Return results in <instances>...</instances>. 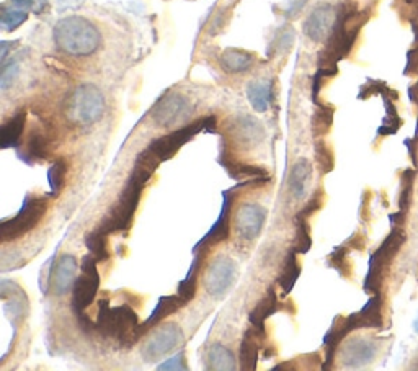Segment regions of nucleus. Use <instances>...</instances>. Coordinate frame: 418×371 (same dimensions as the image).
Returning <instances> with one entry per match:
<instances>
[{
    "label": "nucleus",
    "instance_id": "obj_1",
    "mask_svg": "<svg viewBox=\"0 0 418 371\" xmlns=\"http://www.w3.org/2000/svg\"><path fill=\"white\" fill-rule=\"evenodd\" d=\"M54 41L64 53L88 56L99 49L101 36L92 22L82 17H67L54 26Z\"/></svg>",
    "mask_w": 418,
    "mask_h": 371
},
{
    "label": "nucleus",
    "instance_id": "obj_2",
    "mask_svg": "<svg viewBox=\"0 0 418 371\" xmlns=\"http://www.w3.org/2000/svg\"><path fill=\"white\" fill-rule=\"evenodd\" d=\"M95 327L105 337H115L123 347H133L142 337V324H139L137 314L129 306L110 308L108 299H103L99 308Z\"/></svg>",
    "mask_w": 418,
    "mask_h": 371
},
{
    "label": "nucleus",
    "instance_id": "obj_3",
    "mask_svg": "<svg viewBox=\"0 0 418 371\" xmlns=\"http://www.w3.org/2000/svg\"><path fill=\"white\" fill-rule=\"evenodd\" d=\"M105 111V99L94 85H81L72 92L66 104V117L78 126L99 122Z\"/></svg>",
    "mask_w": 418,
    "mask_h": 371
},
{
    "label": "nucleus",
    "instance_id": "obj_4",
    "mask_svg": "<svg viewBox=\"0 0 418 371\" xmlns=\"http://www.w3.org/2000/svg\"><path fill=\"white\" fill-rule=\"evenodd\" d=\"M144 185L136 182V180L129 179V182L122 192L118 203L113 206V210L110 211V215L105 217L101 222L100 231L103 234H111L116 231H128V227L131 226L133 216L137 210L139 199H141Z\"/></svg>",
    "mask_w": 418,
    "mask_h": 371
},
{
    "label": "nucleus",
    "instance_id": "obj_5",
    "mask_svg": "<svg viewBox=\"0 0 418 371\" xmlns=\"http://www.w3.org/2000/svg\"><path fill=\"white\" fill-rule=\"evenodd\" d=\"M406 242V233L402 229H394L387 239L384 240L383 245L371 255L369 261V272L365 280V291L368 293L378 295L381 290V283H383V272L384 267L392 261V257L399 252L402 244Z\"/></svg>",
    "mask_w": 418,
    "mask_h": 371
},
{
    "label": "nucleus",
    "instance_id": "obj_6",
    "mask_svg": "<svg viewBox=\"0 0 418 371\" xmlns=\"http://www.w3.org/2000/svg\"><path fill=\"white\" fill-rule=\"evenodd\" d=\"M46 208H48V201H46V199L26 197L25 201H23L22 210L18 211V215L13 217V220L3 221L2 224H0V236H2L3 242L20 238V236L28 233V231L33 229L40 222L41 217H43Z\"/></svg>",
    "mask_w": 418,
    "mask_h": 371
},
{
    "label": "nucleus",
    "instance_id": "obj_7",
    "mask_svg": "<svg viewBox=\"0 0 418 371\" xmlns=\"http://www.w3.org/2000/svg\"><path fill=\"white\" fill-rule=\"evenodd\" d=\"M82 273L77 277L72 288V306L76 313H83V309L92 304L97 291L100 288V277L97 272V261L94 255H87L82 261Z\"/></svg>",
    "mask_w": 418,
    "mask_h": 371
},
{
    "label": "nucleus",
    "instance_id": "obj_8",
    "mask_svg": "<svg viewBox=\"0 0 418 371\" xmlns=\"http://www.w3.org/2000/svg\"><path fill=\"white\" fill-rule=\"evenodd\" d=\"M192 113V104L180 94H167L154 105L151 115L157 126L170 128L187 119Z\"/></svg>",
    "mask_w": 418,
    "mask_h": 371
},
{
    "label": "nucleus",
    "instance_id": "obj_9",
    "mask_svg": "<svg viewBox=\"0 0 418 371\" xmlns=\"http://www.w3.org/2000/svg\"><path fill=\"white\" fill-rule=\"evenodd\" d=\"M183 340V332L176 324H167L157 329L151 337L147 338L142 349V358L152 363V361L159 360L160 356L169 354L175 347H178L180 342Z\"/></svg>",
    "mask_w": 418,
    "mask_h": 371
},
{
    "label": "nucleus",
    "instance_id": "obj_10",
    "mask_svg": "<svg viewBox=\"0 0 418 371\" xmlns=\"http://www.w3.org/2000/svg\"><path fill=\"white\" fill-rule=\"evenodd\" d=\"M237 277V267L229 257H217L204 273V286L215 298H221L231 288Z\"/></svg>",
    "mask_w": 418,
    "mask_h": 371
},
{
    "label": "nucleus",
    "instance_id": "obj_11",
    "mask_svg": "<svg viewBox=\"0 0 418 371\" xmlns=\"http://www.w3.org/2000/svg\"><path fill=\"white\" fill-rule=\"evenodd\" d=\"M201 129H204V118L199 119L197 123L190 124V126L176 129V131L167 134L164 138L154 139V141L149 145V149L154 152L162 162H165L169 160L170 157H174L175 152L183 145H187L190 139H192L194 134L201 131Z\"/></svg>",
    "mask_w": 418,
    "mask_h": 371
},
{
    "label": "nucleus",
    "instance_id": "obj_12",
    "mask_svg": "<svg viewBox=\"0 0 418 371\" xmlns=\"http://www.w3.org/2000/svg\"><path fill=\"white\" fill-rule=\"evenodd\" d=\"M337 13L331 6H319L304 23V33L314 41H325L332 35Z\"/></svg>",
    "mask_w": 418,
    "mask_h": 371
},
{
    "label": "nucleus",
    "instance_id": "obj_13",
    "mask_svg": "<svg viewBox=\"0 0 418 371\" xmlns=\"http://www.w3.org/2000/svg\"><path fill=\"white\" fill-rule=\"evenodd\" d=\"M265 210L258 205H242L235 215V231L245 240L258 238L265 224Z\"/></svg>",
    "mask_w": 418,
    "mask_h": 371
},
{
    "label": "nucleus",
    "instance_id": "obj_14",
    "mask_svg": "<svg viewBox=\"0 0 418 371\" xmlns=\"http://www.w3.org/2000/svg\"><path fill=\"white\" fill-rule=\"evenodd\" d=\"M381 306H383V299L381 295H374V298H371L363 309L360 313L351 314V316L345 318V324L348 331H355L360 327H383V316H381Z\"/></svg>",
    "mask_w": 418,
    "mask_h": 371
},
{
    "label": "nucleus",
    "instance_id": "obj_15",
    "mask_svg": "<svg viewBox=\"0 0 418 371\" xmlns=\"http://www.w3.org/2000/svg\"><path fill=\"white\" fill-rule=\"evenodd\" d=\"M77 262L72 255H64L54 270V280L51 281L56 296H64L74 288L77 280Z\"/></svg>",
    "mask_w": 418,
    "mask_h": 371
},
{
    "label": "nucleus",
    "instance_id": "obj_16",
    "mask_svg": "<svg viewBox=\"0 0 418 371\" xmlns=\"http://www.w3.org/2000/svg\"><path fill=\"white\" fill-rule=\"evenodd\" d=\"M222 199H224V203H222L219 217H217L215 226L209 229V233L204 236V238L197 244V247H194V252H197L198 249L204 247V245L219 244V242H222V240H226L227 236H229V210H231L229 193H227V192L222 193Z\"/></svg>",
    "mask_w": 418,
    "mask_h": 371
},
{
    "label": "nucleus",
    "instance_id": "obj_17",
    "mask_svg": "<svg viewBox=\"0 0 418 371\" xmlns=\"http://www.w3.org/2000/svg\"><path fill=\"white\" fill-rule=\"evenodd\" d=\"M265 332L258 331V329H252V331L247 332V336L242 340V345H240V356H239V363L242 370H255L257 368V360H258V347L260 342L263 340Z\"/></svg>",
    "mask_w": 418,
    "mask_h": 371
},
{
    "label": "nucleus",
    "instance_id": "obj_18",
    "mask_svg": "<svg viewBox=\"0 0 418 371\" xmlns=\"http://www.w3.org/2000/svg\"><path fill=\"white\" fill-rule=\"evenodd\" d=\"M376 347L368 340H353L343 352V361L346 366H360L369 363L374 358Z\"/></svg>",
    "mask_w": 418,
    "mask_h": 371
},
{
    "label": "nucleus",
    "instance_id": "obj_19",
    "mask_svg": "<svg viewBox=\"0 0 418 371\" xmlns=\"http://www.w3.org/2000/svg\"><path fill=\"white\" fill-rule=\"evenodd\" d=\"M160 159L157 157L154 152H152L151 149L142 151L141 154L137 156L136 162H134V169H133V174H131V179L136 180V182L146 185L147 180L152 177V174L156 172L157 167L160 165Z\"/></svg>",
    "mask_w": 418,
    "mask_h": 371
},
{
    "label": "nucleus",
    "instance_id": "obj_20",
    "mask_svg": "<svg viewBox=\"0 0 418 371\" xmlns=\"http://www.w3.org/2000/svg\"><path fill=\"white\" fill-rule=\"evenodd\" d=\"M26 154V157L23 160L28 162V164H33L35 160H43L48 157L49 154V145H48V139L41 131H31L30 136L26 139V145H25V151L18 152V156Z\"/></svg>",
    "mask_w": 418,
    "mask_h": 371
},
{
    "label": "nucleus",
    "instance_id": "obj_21",
    "mask_svg": "<svg viewBox=\"0 0 418 371\" xmlns=\"http://www.w3.org/2000/svg\"><path fill=\"white\" fill-rule=\"evenodd\" d=\"M182 306H185V301L180 298V296H162V298L159 299V303H157V306H156V309L152 311L151 318H149L147 321L142 324L144 331H147L149 327L159 324L162 319L170 316V314L176 313V311L182 308Z\"/></svg>",
    "mask_w": 418,
    "mask_h": 371
},
{
    "label": "nucleus",
    "instance_id": "obj_22",
    "mask_svg": "<svg viewBox=\"0 0 418 371\" xmlns=\"http://www.w3.org/2000/svg\"><path fill=\"white\" fill-rule=\"evenodd\" d=\"M249 101L257 111H267L271 104V82L270 81H255L247 87Z\"/></svg>",
    "mask_w": 418,
    "mask_h": 371
},
{
    "label": "nucleus",
    "instance_id": "obj_23",
    "mask_svg": "<svg viewBox=\"0 0 418 371\" xmlns=\"http://www.w3.org/2000/svg\"><path fill=\"white\" fill-rule=\"evenodd\" d=\"M235 134L237 138H239V142H242L244 146L252 147L255 145H258L260 139L263 136V131L257 119L244 117L235 122Z\"/></svg>",
    "mask_w": 418,
    "mask_h": 371
},
{
    "label": "nucleus",
    "instance_id": "obj_24",
    "mask_svg": "<svg viewBox=\"0 0 418 371\" xmlns=\"http://www.w3.org/2000/svg\"><path fill=\"white\" fill-rule=\"evenodd\" d=\"M25 123H26V113H17L10 122L6 123L0 129V145H2L3 149L7 147H13L18 146V141H20L23 129H25Z\"/></svg>",
    "mask_w": 418,
    "mask_h": 371
},
{
    "label": "nucleus",
    "instance_id": "obj_25",
    "mask_svg": "<svg viewBox=\"0 0 418 371\" xmlns=\"http://www.w3.org/2000/svg\"><path fill=\"white\" fill-rule=\"evenodd\" d=\"M221 64L229 72H244L253 64V56L240 49H227L221 56Z\"/></svg>",
    "mask_w": 418,
    "mask_h": 371
},
{
    "label": "nucleus",
    "instance_id": "obj_26",
    "mask_svg": "<svg viewBox=\"0 0 418 371\" xmlns=\"http://www.w3.org/2000/svg\"><path fill=\"white\" fill-rule=\"evenodd\" d=\"M208 368L209 370H234L235 358L232 352L219 344L209 347L208 350Z\"/></svg>",
    "mask_w": 418,
    "mask_h": 371
},
{
    "label": "nucleus",
    "instance_id": "obj_27",
    "mask_svg": "<svg viewBox=\"0 0 418 371\" xmlns=\"http://www.w3.org/2000/svg\"><path fill=\"white\" fill-rule=\"evenodd\" d=\"M276 308H278L276 293H275V290L271 288L270 291H268V295L265 296L262 303H260L257 308H255L252 313H250V322L253 324L255 329H258V331L265 332V326H263L265 319L270 318L271 314L276 311Z\"/></svg>",
    "mask_w": 418,
    "mask_h": 371
},
{
    "label": "nucleus",
    "instance_id": "obj_28",
    "mask_svg": "<svg viewBox=\"0 0 418 371\" xmlns=\"http://www.w3.org/2000/svg\"><path fill=\"white\" fill-rule=\"evenodd\" d=\"M310 175V164L309 160L301 159L292 169L291 177H290V188L291 192L294 193L296 198H301L304 195V188L306 183H308V179Z\"/></svg>",
    "mask_w": 418,
    "mask_h": 371
},
{
    "label": "nucleus",
    "instance_id": "obj_29",
    "mask_svg": "<svg viewBox=\"0 0 418 371\" xmlns=\"http://www.w3.org/2000/svg\"><path fill=\"white\" fill-rule=\"evenodd\" d=\"M296 254V250H291L290 255H287L285 270H283V275L280 278V285L281 288L285 290V293H290L292 286H294V283L297 281V278L301 275V267L299 263H297Z\"/></svg>",
    "mask_w": 418,
    "mask_h": 371
},
{
    "label": "nucleus",
    "instance_id": "obj_30",
    "mask_svg": "<svg viewBox=\"0 0 418 371\" xmlns=\"http://www.w3.org/2000/svg\"><path fill=\"white\" fill-rule=\"evenodd\" d=\"M106 234L101 233V231H94L85 238V244L90 254L94 255V258L97 262H103L110 257L108 249H106Z\"/></svg>",
    "mask_w": 418,
    "mask_h": 371
},
{
    "label": "nucleus",
    "instance_id": "obj_31",
    "mask_svg": "<svg viewBox=\"0 0 418 371\" xmlns=\"http://www.w3.org/2000/svg\"><path fill=\"white\" fill-rule=\"evenodd\" d=\"M199 262H201V258L199 257L194 258L192 267H190L187 278H185V280L180 283V286H178V296L185 301V303L192 301L194 293H197V275H198Z\"/></svg>",
    "mask_w": 418,
    "mask_h": 371
},
{
    "label": "nucleus",
    "instance_id": "obj_32",
    "mask_svg": "<svg viewBox=\"0 0 418 371\" xmlns=\"http://www.w3.org/2000/svg\"><path fill=\"white\" fill-rule=\"evenodd\" d=\"M333 122V110L331 106L320 105L319 110L315 111L312 124H314V134L315 136H322L331 129V124Z\"/></svg>",
    "mask_w": 418,
    "mask_h": 371
},
{
    "label": "nucleus",
    "instance_id": "obj_33",
    "mask_svg": "<svg viewBox=\"0 0 418 371\" xmlns=\"http://www.w3.org/2000/svg\"><path fill=\"white\" fill-rule=\"evenodd\" d=\"M64 177H66V160L58 159L53 162V165H51L48 170V180L53 195H58L59 190L62 188Z\"/></svg>",
    "mask_w": 418,
    "mask_h": 371
},
{
    "label": "nucleus",
    "instance_id": "obj_34",
    "mask_svg": "<svg viewBox=\"0 0 418 371\" xmlns=\"http://www.w3.org/2000/svg\"><path fill=\"white\" fill-rule=\"evenodd\" d=\"M28 18V13L23 10H7V8H3L2 10V18H0V25L6 31H13L17 30L18 26L22 25V23H25Z\"/></svg>",
    "mask_w": 418,
    "mask_h": 371
},
{
    "label": "nucleus",
    "instance_id": "obj_35",
    "mask_svg": "<svg viewBox=\"0 0 418 371\" xmlns=\"http://www.w3.org/2000/svg\"><path fill=\"white\" fill-rule=\"evenodd\" d=\"M312 245V239L309 234V226L308 220H299V229H297V240L294 250L299 254H306Z\"/></svg>",
    "mask_w": 418,
    "mask_h": 371
},
{
    "label": "nucleus",
    "instance_id": "obj_36",
    "mask_svg": "<svg viewBox=\"0 0 418 371\" xmlns=\"http://www.w3.org/2000/svg\"><path fill=\"white\" fill-rule=\"evenodd\" d=\"M315 159H317L322 172H331L333 169V157L328 147L324 145V141H317V145H315Z\"/></svg>",
    "mask_w": 418,
    "mask_h": 371
},
{
    "label": "nucleus",
    "instance_id": "obj_37",
    "mask_svg": "<svg viewBox=\"0 0 418 371\" xmlns=\"http://www.w3.org/2000/svg\"><path fill=\"white\" fill-rule=\"evenodd\" d=\"M331 265L335 267L337 270L342 273V275H348L350 267H348V263H346V247L345 245L333 250V254L331 255Z\"/></svg>",
    "mask_w": 418,
    "mask_h": 371
},
{
    "label": "nucleus",
    "instance_id": "obj_38",
    "mask_svg": "<svg viewBox=\"0 0 418 371\" xmlns=\"http://www.w3.org/2000/svg\"><path fill=\"white\" fill-rule=\"evenodd\" d=\"M17 72H18L17 63H10L8 66H3L2 76H0V87H2V90H7L8 87H10V83L15 81Z\"/></svg>",
    "mask_w": 418,
    "mask_h": 371
},
{
    "label": "nucleus",
    "instance_id": "obj_39",
    "mask_svg": "<svg viewBox=\"0 0 418 371\" xmlns=\"http://www.w3.org/2000/svg\"><path fill=\"white\" fill-rule=\"evenodd\" d=\"M12 3L23 10H33L36 13L44 12V8L48 7V0H12Z\"/></svg>",
    "mask_w": 418,
    "mask_h": 371
},
{
    "label": "nucleus",
    "instance_id": "obj_40",
    "mask_svg": "<svg viewBox=\"0 0 418 371\" xmlns=\"http://www.w3.org/2000/svg\"><path fill=\"white\" fill-rule=\"evenodd\" d=\"M412 188L413 182H402V190L399 193V210L406 211L410 206V198H412Z\"/></svg>",
    "mask_w": 418,
    "mask_h": 371
},
{
    "label": "nucleus",
    "instance_id": "obj_41",
    "mask_svg": "<svg viewBox=\"0 0 418 371\" xmlns=\"http://www.w3.org/2000/svg\"><path fill=\"white\" fill-rule=\"evenodd\" d=\"M159 370H187V365H185V356H183V354L175 355L174 358L167 360L164 365H159Z\"/></svg>",
    "mask_w": 418,
    "mask_h": 371
},
{
    "label": "nucleus",
    "instance_id": "obj_42",
    "mask_svg": "<svg viewBox=\"0 0 418 371\" xmlns=\"http://www.w3.org/2000/svg\"><path fill=\"white\" fill-rule=\"evenodd\" d=\"M418 72V48H412L407 54V67L406 74Z\"/></svg>",
    "mask_w": 418,
    "mask_h": 371
},
{
    "label": "nucleus",
    "instance_id": "obj_43",
    "mask_svg": "<svg viewBox=\"0 0 418 371\" xmlns=\"http://www.w3.org/2000/svg\"><path fill=\"white\" fill-rule=\"evenodd\" d=\"M320 206H322V199H320V197L314 198L312 201H310L309 205L304 208L303 213H299V216H297V220H308V217H309L310 215H312L314 211H317Z\"/></svg>",
    "mask_w": 418,
    "mask_h": 371
},
{
    "label": "nucleus",
    "instance_id": "obj_44",
    "mask_svg": "<svg viewBox=\"0 0 418 371\" xmlns=\"http://www.w3.org/2000/svg\"><path fill=\"white\" fill-rule=\"evenodd\" d=\"M306 3H308V0H291L290 7L286 8V17H290V18L296 17L297 13L303 10Z\"/></svg>",
    "mask_w": 418,
    "mask_h": 371
},
{
    "label": "nucleus",
    "instance_id": "obj_45",
    "mask_svg": "<svg viewBox=\"0 0 418 371\" xmlns=\"http://www.w3.org/2000/svg\"><path fill=\"white\" fill-rule=\"evenodd\" d=\"M292 38H294V33H292V31L290 30V31H285V33H283L280 38L276 40V44H278V49L280 51H285V49H287L290 48V44L292 43Z\"/></svg>",
    "mask_w": 418,
    "mask_h": 371
},
{
    "label": "nucleus",
    "instance_id": "obj_46",
    "mask_svg": "<svg viewBox=\"0 0 418 371\" xmlns=\"http://www.w3.org/2000/svg\"><path fill=\"white\" fill-rule=\"evenodd\" d=\"M406 146L408 147V152H410V157L413 160V167H417L418 165V160H417V138L407 139Z\"/></svg>",
    "mask_w": 418,
    "mask_h": 371
},
{
    "label": "nucleus",
    "instance_id": "obj_47",
    "mask_svg": "<svg viewBox=\"0 0 418 371\" xmlns=\"http://www.w3.org/2000/svg\"><path fill=\"white\" fill-rule=\"evenodd\" d=\"M348 244H353L351 247H355V249H363L365 247V239L361 238L360 234H356V236H353V238L348 240Z\"/></svg>",
    "mask_w": 418,
    "mask_h": 371
},
{
    "label": "nucleus",
    "instance_id": "obj_48",
    "mask_svg": "<svg viewBox=\"0 0 418 371\" xmlns=\"http://www.w3.org/2000/svg\"><path fill=\"white\" fill-rule=\"evenodd\" d=\"M403 220H406V211H399V213H394V215H391V222H392V224L402 226L403 224Z\"/></svg>",
    "mask_w": 418,
    "mask_h": 371
},
{
    "label": "nucleus",
    "instance_id": "obj_49",
    "mask_svg": "<svg viewBox=\"0 0 418 371\" xmlns=\"http://www.w3.org/2000/svg\"><path fill=\"white\" fill-rule=\"evenodd\" d=\"M408 97H410V100L413 101V104L418 105V82L415 83V85L410 87V90H408Z\"/></svg>",
    "mask_w": 418,
    "mask_h": 371
},
{
    "label": "nucleus",
    "instance_id": "obj_50",
    "mask_svg": "<svg viewBox=\"0 0 418 371\" xmlns=\"http://www.w3.org/2000/svg\"><path fill=\"white\" fill-rule=\"evenodd\" d=\"M415 331L418 332V319H417V321H415Z\"/></svg>",
    "mask_w": 418,
    "mask_h": 371
}]
</instances>
